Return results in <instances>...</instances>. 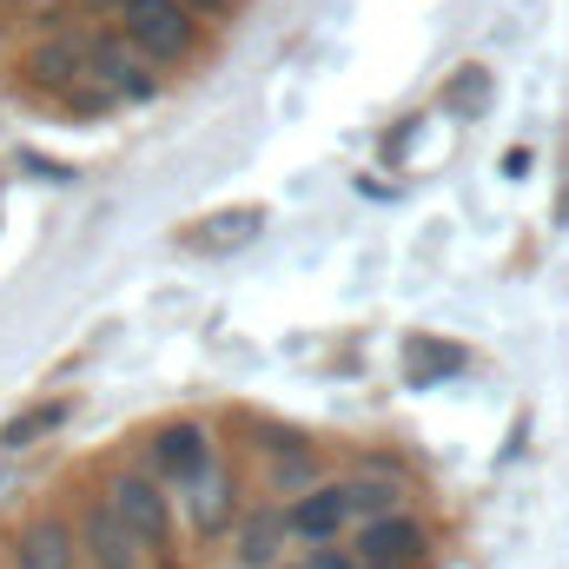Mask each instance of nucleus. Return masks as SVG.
<instances>
[{
	"instance_id": "obj_3",
	"label": "nucleus",
	"mask_w": 569,
	"mask_h": 569,
	"mask_svg": "<svg viewBox=\"0 0 569 569\" xmlns=\"http://www.w3.org/2000/svg\"><path fill=\"white\" fill-rule=\"evenodd\" d=\"M219 463V443H212V430L206 425H192V418H172V425H159L152 430V443H146V470L179 497L192 477H206Z\"/></svg>"
},
{
	"instance_id": "obj_7",
	"label": "nucleus",
	"mask_w": 569,
	"mask_h": 569,
	"mask_svg": "<svg viewBox=\"0 0 569 569\" xmlns=\"http://www.w3.org/2000/svg\"><path fill=\"white\" fill-rule=\"evenodd\" d=\"M266 443V483H272V497H284V503H298V497H311L318 483H331L325 477V457L305 443V437H291V430H279V425H266L259 430Z\"/></svg>"
},
{
	"instance_id": "obj_21",
	"label": "nucleus",
	"mask_w": 569,
	"mask_h": 569,
	"mask_svg": "<svg viewBox=\"0 0 569 569\" xmlns=\"http://www.w3.org/2000/svg\"><path fill=\"white\" fill-rule=\"evenodd\" d=\"M80 7H87V13H120L127 0H80Z\"/></svg>"
},
{
	"instance_id": "obj_4",
	"label": "nucleus",
	"mask_w": 569,
	"mask_h": 569,
	"mask_svg": "<svg viewBox=\"0 0 569 569\" xmlns=\"http://www.w3.org/2000/svg\"><path fill=\"white\" fill-rule=\"evenodd\" d=\"M345 550L358 557L365 569H425L430 557V530L411 517V510H398V517H378V523H358L351 537H345Z\"/></svg>"
},
{
	"instance_id": "obj_8",
	"label": "nucleus",
	"mask_w": 569,
	"mask_h": 569,
	"mask_svg": "<svg viewBox=\"0 0 569 569\" xmlns=\"http://www.w3.org/2000/svg\"><path fill=\"white\" fill-rule=\"evenodd\" d=\"M80 557L93 569H146V550H140V537L93 497L87 510H80Z\"/></svg>"
},
{
	"instance_id": "obj_22",
	"label": "nucleus",
	"mask_w": 569,
	"mask_h": 569,
	"mask_svg": "<svg viewBox=\"0 0 569 569\" xmlns=\"http://www.w3.org/2000/svg\"><path fill=\"white\" fill-rule=\"evenodd\" d=\"M279 569H311V563H279Z\"/></svg>"
},
{
	"instance_id": "obj_2",
	"label": "nucleus",
	"mask_w": 569,
	"mask_h": 569,
	"mask_svg": "<svg viewBox=\"0 0 569 569\" xmlns=\"http://www.w3.org/2000/svg\"><path fill=\"white\" fill-rule=\"evenodd\" d=\"M100 503L140 537V550H159L166 530H172V497H166V483L152 470H113L107 490H100Z\"/></svg>"
},
{
	"instance_id": "obj_9",
	"label": "nucleus",
	"mask_w": 569,
	"mask_h": 569,
	"mask_svg": "<svg viewBox=\"0 0 569 569\" xmlns=\"http://www.w3.org/2000/svg\"><path fill=\"white\" fill-rule=\"evenodd\" d=\"M27 73L47 87V93H73V87H87V33H73V27H60L53 40H40L33 53H27Z\"/></svg>"
},
{
	"instance_id": "obj_16",
	"label": "nucleus",
	"mask_w": 569,
	"mask_h": 569,
	"mask_svg": "<svg viewBox=\"0 0 569 569\" xmlns=\"http://www.w3.org/2000/svg\"><path fill=\"white\" fill-rule=\"evenodd\" d=\"M405 371L430 385V378H450V371H463V351L457 345H443V338H418L411 351H405Z\"/></svg>"
},
{
	"instance_id": "obj_6",
	"label": "nucleus",
	"mask_w": 569,
	"mask_h": 569,
	"mask_svg": "<svg viewBox=\"0 0 569 569\" xmlns=\"http://www.w3.org/2000/svg\"><path fill=\"white\" fill-rule=\"evenodd\" d=\"M284 530H291V543H305V550H338V543L358 530L351 497H345V477H338V483H318V490L298 497V503H284Z\"/></svg>"
},
{
	"instance_id": "obj_11",
	"label": "nucleus",
	"mask_w": 569,
	"mask_h": 569,
	"mask_svg": "<svg viewBox=\"0 0 569 569\" xmlns=\"http://www.w3.org/2000/svg\"><path fill=\"white\" fill-rule=\"evenodd\" d=\"M73 563H80V537H73L60 517L27 523L20 543H13V569H73Z\"/></svg>"
},
{
	"instance_id": "obj_19",
	"label": "nucleus",
	"mask_w": 569,
	"mask_h": 569,
	"mask_svg": "<svg viewBox=\"0 0 569 569\" xmlns=\"http://www.w3.org/2000/svg\"><path fill=\"white\" fill-rule=\"evenodd\" d=\"M192 20H219V13H232V0H179Z\"/></svg>"
},
{
	"instance_id": "obj_14",
	"label": "nucleus",
	"mask_w": 569,
	"mask_h": 569,
	"mask_svg": "<svg viewBox=\"0 0 569 569\" xmlns=\"http://www.w3.org/2000/svg\"><path fill=\"white\" fill-rule=\"evenodd\" d=\"M345 497H351V517L358 523H378V517H398L405 510V483L398 477H345Z\"/></svg>"
},
{
	"instance_id": "obj_20",
	"label": "nucleus",
	"mask_w": 569,
	"mask_h": 569,
	"mask_svg": "<svg viewBox=\"0 0 569 569\" xmlns=\"http://www.w3.org/2000/svg\"><path fill=\"white\" fill-rule=\"evenodd\" d=\"M20 166H27V172H40V179H67V166H53V159H40V152H27Z\"/></svg>"
},
{
	"instance_id": "obj_1",
	"label": "nucleus",
	"mask_w": 569,
	"mask_h": 569,
	"mask_svg": "<svg viewBox=\"0 0 569 569\" xmlns=\"http://www.w3.org/2000/svg\"><path fill=\"white\" fill-rule=\"evenodd\" d=\"M120 40L152 67H179L199 47V20L179 0H127L120 7Z\"/></svg>"
},
{
	"instance_id": "obj_5",
	"label": "nucleus",
	"mask_w": 569,
	"mask_h": 569,
	"mask_svg": "<svg viewBox=\"0 0 569 569\" xmlns=\"http://www.w3.org/2000/svg\"><path fill=\"white\" fill-rule=\"evenodd\" d=\"M87 80L107 100H152L159 93V67L140 60L120 33H87Z\"/></svg>"
},
{
	"instance_id": "obj_18",
	"label": "nucleus",
	"mask_w": 569,
	"mask_h": 569,
	"mask_svg": "<svg viewBox=\"0 0 569 569\" xmlns=\"http://www.w3.org/2000/svg\"><path fill=\"white\" fill-rule=\"evenodd\" d=\"M305 563H311V569H365L358 557H351V550H345V543H338V550H311Z\"/></svg>"
},
{
	"instance_id": "obj_17",
	"label": "nucleus",
	"mask_w": 569,
	"mask_h": 569,
	"mask_svg": "<svg viewBox=\"0 0 569 569\" xmlns=\"http://www.w3.org/2000/svg\"><path fill=\"white\" fill-rule=\"evenodd\" d=\"M443 107H450V113H483V107H490V73H483V67H463V73L450 80Z\"/></svg>"
},
{
	"instance_id": "obj_10",
	"label": "nucleus",
	"mask_w": 569,
	"mask_h": 569,
	"mask_svg": "<svg viewBox=\"0 0 569 569\" xmlns=\"http://www.w3.org/2000/svg\"><path fill=\"white\" fill-rule=\"evenodd\" d=\"M179 503H186V523H192L199 537H226V530L239 523V497H232L226 463H212L206 477H192V483L179 490Z\"/></svg>"
},
{
	"instance_id": "obj_13",
	"label": "nucleus",
	"mask_w": 569,
	"mask_h": 569,
	"mask_svg": "<svg viewBox=\"0 0 569 569\" xmlns=\"http://www.w3.org/2000/svg\"><path fill=\"white\" fill-rule=\"evenodd\" d=\"M259 226H266L259 206H232V212H212L206 226H192V246H199V252H239Z\"/></svg>"
},
{
	"instance_id": "obj_12",
	"label": "nucleus",
	"mask_w": 569,
	"mask_h": 569,
	"mask_svg": "<svg viewBox=\"0 0 569 569\" xmlns=\"http://www.w3.org/2000/svg\"><path fill=\"white\" fill-rule=\"evenodd\" d=\"M284 543H291L284 510L259 503V510H246V517H239V563H246V569H279L284 563Z\"/></svg>"
},
{
	"instance_id": "obj_15",
	"label": "nucleus",
	"mask_w": 569,
	"mask_h": 569,
	"mask_svg": "<svg viewBox=\"0 0 569 569\" xmlns=\"http://www.w3.org/2000/svg\"><path fill=\"white\" fill-rule=\"evenodd\" d=\"M67 398H53V405H33V411H20L13 425L0 430V450H27V443H40V437H53V430L67 425Z\"/></svg>"
}]
</instances>
